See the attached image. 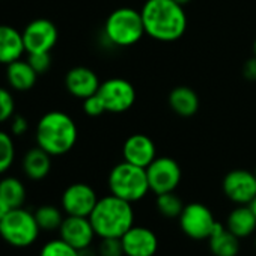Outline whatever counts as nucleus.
Here are the masks:
<instances>
[{"instance_id":"1","label":"nucleus","mask_w":256,"mask_h":256,"mask_svg":"<svg viewBox=\"0 0 256 256\" xmlns=\"http://www.w3.org/2000/svg\"><path fill=\"white\" fill-rule=\"evenodd\" d=\"M145 34L160 42H174L187 30V14L175 0H146L140 10Z\"/></svg>"},{"instance_id":"2","label":"nucleus","mask_w":256,"mask_h":256,"mask_svg":"<svg viewBox=\"0 0 256 256\" xmlns=\"http://www.w3.org/2000/svg\"><path fill=\"white\" fill-rule=\"evenodd\" d=\"M77 138L78 132L74 119L60 110L47 112L36 124V145L52 157L70 152L74 148Z\"/></svg>"},{"instance_id":"3","label":"nucleus","mask_w":256,"mask_h":256,"mask_svg":"<svg viewBox=\"0 0 256 256\" xmlns=\"http://www.w3.org/2000/svg\"><path fill=\"white\" fill-rule=\"evenodd\" d=\"M89 220L100 238H120L134 224L133 204L114 194L98 199Z\"/></svg>"},{"instance_id":"4","label":"nucleus","mask_w":256,"mask_h":256,"mask_svg":"<svg viewBox=\"0 0 256 256\" xmlns=\"http://www.w3.org/2000/svg\"><path fill=\"white\" fill-rule=\"evenodd\" d=\"M145 35L140 11L134 8H118L104 23V36L114 47H132Z\"/></svg>"},{"instance_id":"5","label":"nucleus","mask_w":256,"mask_h":256,"mask_svg":"<svg viewBox=\"0 0 256 256\" xmlns=\"http://www.w3.org/2000/svg\"><path fill=\"white\" fill-rule=\"evenodd\" d=\"M107 184L112 194L130 204L142 200L151 192L146 169L128 162H122L110 170Z\"/></svg>"},{"instance_id":"6","label":"nucleus","mask_w":256,"mask_h":256,"mask_svg":"<svg viewBox=\"0 0 256 256\" xmlns=\"http://www.w3.org/2000/svg\"><path fill=\"white\" fill-rule=\"evenodd\" d=\"M41 228L35 214L20 208H12L0 220V238L12 247H29L40 236Z\"/></svg>"},{"instance_id":"7","label":"nucleus","mask_w":256,"mask_h":256,"mask_svg":"<svg viewBox=\"0 0 256 256\" xmlns=\"http://www.w3.org/2000/svg\"><path fill=\"white\" fill-rule=\"evenodd\" d=\"M178 220L181 230L194 241L208 240L217 223L211 210L200 202H192L186 205Z\"/></svg>"},{"instance_id":"8","label":"nucleus","mask_w":256,"mask_h":256,"mask_svg":"<svg viewBox=\"0 0 256 256\" xmlns=\"http://www.w3.org/2000/svg\"><path fill=\"white\" fill-rule=\"evenodd\" d=\"M108 113H124L136 102V89L125 78H108L101 83L98 92Z\"/></svg>"},{"instance_id":"9","label":"nucleus","mask_w":256,"mask_h":256,"mask_svg":"<svg viewBox=\"0 0 256 256\" xmlns=\"http://www.w3.org/2000/svg\"><path fill=\"white\" fill-rule=\"evenodd\" d=\"M146 176L150 190L157 196L169 192H175V188L181 182V168L170 157H156V160L146 168Z\"/></svg>"},{"instance_id":"10","label":"nucleus","mask_w":256,"mask_h":256,"mask_svg":"<svg viewBox=\"0 0 256 256\" xmlns=\"http://www.w3.org/2000/svg\"><path fill=\"white\" fill-rule=\"evenodd\" d=\"M22 34H23L24 50L28 54L50 53L59 38L56 24L47 18L32 20Z\"/></svg>"},{"instance_id":"11","label":"nucleus","mask_w":256,"mask_h":256,"mask_svg":"<svg viewBox=\"0 0 256 256\" xmlns=\"http://www.w3.org/2000/svg\"><path fill=\"white\" fill-rule=\"evenodd\" d=\"M223 193L235 205H250L256 198V176L246 169H234L223 178Z\"/></svg>"},{"instance_id":"12","label":"nucleus","mask_w":256,"mask_h":256,"mask_svg":"<svg viewBox=\"0 0 256 256\" xmlns=\"http://www.w3.org/2000/svg\"><path fill=\"white\" fill-rule=\"evenodd\" d=\"M98 202L95 190L84 182H74L62 193V210L66 216L89 217Z\"/></svg>"},{"instance_id":"13","label":"nucleus","mask_w":256,"mask_h":256,"mask_svg":"<svg viewBox=\"0 0 256 256\" xmlns=\"http://www.w3.org/2000/svg\"><path fill=\"white\" fill-rule=\"evenodd\" d=\"M125 256H154L158 250V238L154 230L133 224L122 236Z\"/></svg>"},{"instance_id":"14","label":"nucleus","mask_w":256,"mask_h":256,"mask_svg":"<svg viewBox=\"0 0 256 256\" xmlns=\"http://www.w3.org/2000/svg\"><path fill=\"white\" fill-rule=\"evenodd\" d=\"M59 235L78 252L86 250L96 236L89 217L66 216L59 228Z\"/></svg>"},{"instance_id":"15","label":"nucleus","mask_w":256,"mask_h":256,"mask_svg":"<svg viewBox=\"0 0 256 256\" xmlns=\"http://www.w3.org/2000/svg\"><path fill=\"white\" fill-rule=\"evenodd\" d=\"M122 157L124 162L146 169L157 157L156 144L146 134H132L124 142Z\"/></svg>"},{"instance_id":"16","label":"nucleus","mask_w":256,"mask_h":256,"mask_svg":"<svg viewBox=\"0 0 256 256\" xmlns=\"http://www.w3.org/2000/svg\"><path fill=\"white\" fill-rule=\"evenodd\" d=\"M101 82L95 71L86 66H74L65 76V88L66 90L80 100H84L98 92Z\"/></svg>"},{"instance_id":"17","label":"nucleus","mask_w":256,"mask_h":256,"mask_svg":"<svg viewBox=\"0 0 256 256\" xmlns=\"http://www.w3.org/2000/svg\"><path fill=\"white\" fill-rule=\"evenodd\" d=\"M24 52L23 34L14 26L0 24V64L10 65L22 59Z\"/></svg>"},{"instance_id":"18","label":"nucleus","mask_w":256,"mask_h":256,"mask_svg":"<svg viewBox=\"0 0 256 256\" xmlns=\"http://www.w3.org/2000/svg\"><path fill=\"white\" fill-rule=\"evenodd\" d=\"M224 226L235 236L242 240L250 236L256 230V216L252 211L250 205H236L229 212Z\"/></svg>"},{"instance_id":"19","label":"nucleus","mask_w":256,"mask_h":256,"mask_svg":"<svg viewBox=\"0 0 256 256\" xmlns=\"http://www.w3.org/2000/svg\"><path fill=\"white\" fill-rule=\"evenodd\" d=\"M38 78V72L32 68L28 60L18 59L6 65V80L10 86L18 92L30 90Z\"/></svg>"},{"instance_id":"20","label":"nucleus","mask_w":256,"mask_h":256,"mask_svg":"<svg viewBox=\"0 0 256 256\" xmlns=\"http://www.w3.org/2000/svg\"><path fill=\"white\" fill-rule=\"evenodd\" d=\"M208 241L214 256H236L240 252V238L218 222L216 223Z\"/></svg>"},{"instance_id":"21","label":"nucleus","mask_w":256,"mask_h":256,"mask_svg":"<svg viewBox=\"0 0 256 256\" xmlns=\"http://www.w3.org/2000/svg\"><path fill=\"white\" fill-rule=\"evenodd\" d=\"M169 106L174 113L182 118H190L199 110V96L188 86H176L169 94Z\"/></svg>"},{"instance_id":"22","label":"nucleus","mask_w":256,"mask_h":256,"mask_svg":"<svg viewBox=\"0 0 256 256\" xmlns=\"http://www.w3.org/2000/svg\"><path fill=\"white\" fill-rule=\"evenodd\" d=\"M23 170L24 175L32 181H41L47 178L52 170V156L40 146L29 150L23 158Z\"/></svg>"},{"instance_id":"23","label":"nucleus","mask_w":256,"mask_h":256,"mask_svg":"<svg viewBox=\"0 0 256 256\" xmlns=\"http://www.w3.org/2000/svg\"><path fill=\"white\" fill-rule=\"evenodd\" d=\"M0 196L11 208H20L26 200V187L18 178L5 176L0 180Z\"/></svg>"},{"instance_id":"24","label":"nucleus","mask_w":256,"mask_h":256,"mask_svg":"<svg viewBox=\"0 0 256 256\" xmlns=\"http://www.w3.org/2000/svg\"><path fill=\"white\" fill-rule=\"evenodd\" d=\"M34 214L41 230H59L65 218L62 216V211L54 205H42Z\"/></svg>"},{"instance_id":"25","label":"nucleus","mask_w":256,"mask_h":256,"mask_svg":"<svg viewBox=\"0 0 256 256\" xmlns=\"http://www.w3.org/2000/svg\"><path fill=\"white\" fill-rule=\"evenodd\" d=\"M156 206L158 210V212L163 217L168 218H178L184 210V204L181 200V198L178 194H175V192H169V193H163V194H157L156 199Z\"/></svg>"},{"instance_id":"26","label":"nucleus","mask_w":256,"mask_h":256,"mask_svg":"<svg viewBox=\"0 0 256 256\" xmlns=\"http://www.w3.org/2000/svg\"><path fill=\"white\" fill-rule=\"evenodd\" d=\"M14 160H16V145L12 136L5 132H0V175L11 169Z\"/></svg>"},{"instance_id":"27","label":"nucleus","mask_w":256,"mask_h":256,"mask_svg":"<svg viewBox=\"0 0 256 256\" xmlns=\"http://www.w3.org/2000/svg\"><path fill=\"white\" fill-rule=\"evenodd\" d=\"M40 256H82V254L77 248L70 246L62 238H56V240L47 241L41 247Z\"/></svg>"},{"instance_id":"28","label":"nucleus","mask_w":256,"mask_h":256,"mask_svg":"<svg viewBox=\"0 0 256 256\" xmlns=\"http://www.w3.org/2000/svg\"><path fill=\"white\" fill-rule=\"evenodd\" d=\"M14 112H16V101L12 94L5 88H0V124L12 119Z\"/></svg>"},{"instance_id":"29","label":"nucleus","mask_w":256,"mask_h":256,"mask_svg":"<svg viewBox=\"0 0 256 256\" xmlns=\"http://www.w3.org/2000/svg\"><path fill=\"white\" fill-rule=\"evenodd\" d=\"M100 256H125L120 238H101Z\"/></svg>"},{"instance_id":"30","label":"nucleus","mask_w":256,"mask_h":256,"mask_svg":"<svg viewBox=\"0 0 256 256\" xmlns=\"http://www.w3.org/2000/svg\"><path fill=\"white\" fill-rule=\"evenodd\" d=\"M83 112L90 118H96L106 113V106L98 94H94L83 100Z\"/></svg>"},{"instance_id":"31","label":"nucleus","mask_w":256,"mask_h":256,"mask_svg":"<svg viewBox=\"0 0 256 256\" xmlns=\"http://www.w3.org/2000/svg\"><path fill=\"white\" fill-rule=\"evenodd\" d=\"M28 62L32 65V68L40 74H44L52 66V56L50 53H30L28 56Z\"/></svg>"},{"instance_id":"32","label":"nucleus","mask_w":256,"mask_h":256,"mask_svg":"<svg viewBox=\"0 0 256 256\" xmlns=\"http://www.w3.org/2000/svg\"><path fill=\"white\" fill-rule=\"evenodd\" d=\"M29 130V120L22 116V114H17L12 118V122H11V133L14 136H23L26 134Z\"/></svg>"},{"instance_id":"33","label":"nucleus","mask_w":256,"mask_h":256,"mask_svg":"<svg viewBox=\"0 0 256 256\" xmlns=\"http://www.w3.org/2000/svg\"><path fill=\"white\" fill-rule=\"evenodd\" d=\"M242 76L248 82H256V56L246 60L242 65Z\"/></svg>"},{"instance_id":"34","label":"nucleus","mask_w":256,"mask_h":256,"mask_svg":"<svg viewBox=\"0 0 256 256\" xmlns=\"http://www.w3.org/2000/svg\"><path fill=\"white\" fill-rule=\"evenodd\" d=\"M11 210H12V208L6 204V200H5L2 196H0V220H2Z\"/></svg>"},{"instance_id":"35","label":"nucleus","mask_w":256,"mask_h":256,"mask_svg":"<svg viewBox=\"0 0 256 256\" xmlns=\"http://www.w3.org/2000/svg\"><path fill=\"white\" fill-rule=\"evenodd\" d=\"M250 208H252V211L254 212V216H256V198L252 200V204H250Z\"/></svg>"},{"instance_id":"36","label":"nucleus","mask_w":256,"mask_h":256,"mask_svg":"<svg viewBox=\"0 0 256 256\" xmlns=\"http://www.w3.org/2000/svg\"><path fill=\"white\" fill-rule=\"evenodd\" d=\"M175 2H176V4H180V5H182V6H186L187 4H190V2H192V0H175Z\"/></svg>"},{"instance_id":"37","label":"nucleus","mask_w":256,"mask_h":256,"mask_svg":"<svg viewBox=\"0 0 256 256\" xmlns=\"http://www.w3.org/2000/svg\"><path fill=\"white\" fill-rule=\"evenodd\" d=\"M253 56H256V38H254V42H253Z\"/></svg>"},{"instance_id":"38","label":"nucleus","mask_w":256,"mask_h":256,"mask_svg":"<svg viewBox=\"0 0 256 256\" xmlns=\"http://www.w3.org/2000/svg\"><path fill=\"white\" fill-rule=\"evenodd\" d=\"M253 174H254V176H256V168H254V170H253Z\"/></svg>"},{"instance_id":"39","label":"nucleus","mask_w":256,"mask_h":256,"mask_svg":"<svg viewBox=\"0 0 256 256\" xmlns=\"http://www.w3.org/2000/svg\"><path fill=\"white\" fill-rule=\"evenodd\" d=\"M254 247H256V240H254Z\"/></svg>"}]
</instances>
